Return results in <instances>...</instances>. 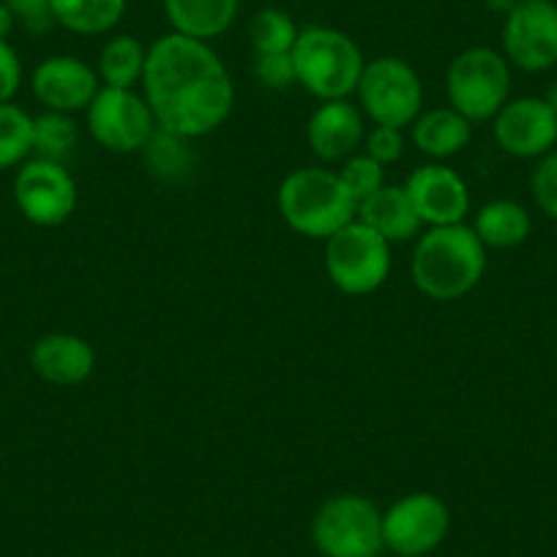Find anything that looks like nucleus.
I'll use <instances>...</instances> for the list:
<instances>
[{
    "instance_id": "f257e3e1",
    "label": "nucleus",
    "mask_w": 557,
    "mask_h": 557,
    "mask_svg": "<svg viewBox=\"0 0 557 557\" xmlns=\"http://www.w3.org/2000/svg\"><path fill=\"white\" fill-rule=\"evenodd\" d=\"M139 88L157 126L186 139L213 134L235 107V85L219 52L208 41L173 30L148 47Z\"/></svg>"
},
{
    "instance_id": "f03ea898",
    "label": "nucleus",
    "mask_w": 557,
    "mask_h": 557,
    "mask_svg": "<svg viewBox=\"0 0 557 557\" xmlns=\"http://www.w3.org/2000/svg\"><path fill=\"white\" fill-rule=\"evenodd\" d=\"M484 271L486 246L470 224L426 227L416 238L410 260L412 285L432 301H459L479 287Z\"/></svg>"
},
{
    "instance_id": "7ed1b4c3",
    "label": "nucleus",
    "mask_w": 557,
    "mask_h": 557,
    "mask_svg": "<svg viewBox=\"0 0 557 557\" xmlns=\"http://www.w3.org/2000/svg\"><path fill=\"white\" fill-rule=\"evenodd\" d=\"M278 216L293 233L312 240H329L356 219V200L336 170L301 168L285 175L276 191Z\"/></svg>"
},
{
    "instance_id": "20e7f679",
    "label": "nucleus",
    "mask_w": 557,
    "mask_h": 557,
    "mask_svg": "<svg viewBox=\"0 0 557 557\" xmlns=\"http://www.w3.org/2000/svg\"><path fill=\"white\" fill-rule=\"evenodd\" d=\"M293 63L298 85L309 96L318 101H336L356 96L367 58L345 30L331 25H307L293 47Z\"/></svg>"
},
{
    "instance_id": "39448f33",
    "label": "nucleus",
    "mask_w": 557,
    "mask_h": 557,
    "mask_svg": "<svg viewBox=\"0 0 557 557\" xmlns=\"http://www.w3.org/2000/svg\"><path fill=\"white\" fill-rule=\"evenodd\" d=\"M448 107L470 123L492 121L511 99V63L486 45L457 52L446 69Z\"/></svg>"
},
{
    "instance_id": "423d86ee",
    "label": "nucleus",
    "mask_w": 557,
    "mask_h": 557,
    "mask_svg": "<svg viewBox=\"0 0 557 557\" xmlns=\"http://www.w3.org/2000/svg\"><path fill=\"white\" fill-rule=\"evenodd\" d=\"M312 544L323 557H380L383 511L356 492L329 497L312 519Z\"/></svg>"
},
{
    "instance_id": "0eeeda50",
    "label": "nucleus",
    "mask_w": 557,
    "mask_h": 557,
    "mask_svg": "<svg viewBox=\"0 0 557 557\" xmlns=\"http://www.w3.org/2000/svg\"><path fill=\"white\" fill-rule=\"evenodd\" d=\"M358 107L374 126H412L424 112V83L416 69L396 55L367 61L356 88Z\"/></svg>"
},
{
    "instance_id": "6e6552de",
    "label": "nucleus",
    "mask_w": 557,
    "mask_h": 557,
    "mask_svg": "<svg viewBox=\"0 0 557 557\" xmlns=\"http://www.w3.org/2000/svg\"><path fill=\"white\" fill-rule=\"evenodd\" d=\"M325 273L345 296H369L391 273V244L372 227L352 219L325 240Z\"/></svg>"
},
{
    "instance_id": "1a4fd4ad",
    "label": "nucleus",
    "mask_w": 557,
    "mask_h": 557,
    "mask_svg": "<svg viewBox=\"0 0 557 557\" xmlns=\"http://www.w3.org/2000/svg\"><path fill=\"white\" fill-rule=\"evenodd\" d=\"M85 126L94 143L110 153H143L157 132V117L146 96L134 88H104L85 110Z\"/></svg>"
},
{
    "instance_id": "9d476101",
    "label": "nucleus",
    "mask_w": 557,
    "mask_h": 557,
    "mask_svg": "<svg viewBox=\"0 0 557 557\" xmlns=\"http://www.w3.org/2000/svg\"><path fill=\"white\" fill-rule=\"evenodd\" d=\"M451 530V508L432 492L401 495L383 511L385 549L405 557H426L446 541Z\"/></svg>"
},
{
    "instance_id": "9b49d317",
    "label": "nucleus",
    "mask_w": 557,
    "mask_h": 557,
    "mask_svg": "<svg viewBox=\"0 0 557 557\" xmlns=\"http://www.w3.org/2000/svg\"><path fill=\"white\" fill-rule=\"evenodd\" d=\"M14 202L36 227H61L77 211L79 191L63 162L30 157L14 178Z\"/></svg>"
},
{
    "instance_id": "f8f14e48",
    "label": "nucleus",
    "mask_w": 557,
    "mask_h": 557,
    "mask_svg": "<svg viewBox=\"0 0 557 557\" xmlns=\"http://www.w3.org/2000/svg\"><path fill=\"white\" fill-rule=\"evenodd\" d=\"M503 55L528 74L557 66V3L555 0H519L503 17Z\"/></svg>"
},
{
    "instance_id": "ddd939ff",
    "label": "nucleus",
    "mask_w": 557,
    "mask_h": 557,
    "mask_svg": "<svg viewBox=\"0 0 557 557\" xmlns=\"http://www.w3.org/2000/svg\"><path fill=\"white\" fill-rule=\"evenodd\" d=\"M492 134L503 153L539 162L557 148V115L544 96H519L492 117Z\"/></svg>"
},
{
    "instance_id": "4468645a",
    "label": "nucleus",
    "mask_w": 557,
    "mask_h": 557,
    "mask_svg": "<svg viewBox=\"0 0 557 557\" xmlns=\"http://www.w3.org/2000/svg\"><path fill=\"white\" fill-rule=\"evenodd\" d=\"M405 191L424 227L465 224L470 213V189L462 175L443 162L421 164L405 181Z\"/></svg>"
},
{
    "instance_id": "2eb2a0df",
    "label": "nucleus",
    "mask_w": 557,
    "mask_h": 557,
    "mask_svg": "<svg viewBox=\"0 0 557 557\" xmlns=\"http://www.w3.org/2000/svg\"><path fill=\"white\" fill-rule=\"evenodd\" d=\"M30 90L45 110L74 115L88 110L101 90V79L96 66H88L83 58L50 55L30 74Z\"/></svg>"
},
{
    "instance_id": "dca6fc26",
    "label": "nucleus",
    "mask_w": 557,
    "mask_h": 557,
    "mask_svg": "<svg viewBox=\"0 0 557 557\" xmlns=\"http://www.w3.org/2000/svg\"><path fill=\"white\" fill-rule=\"evenodd\" d=\"M367 139V117L361 107L350 99L320 101L309 115L307 143L323 164H342L363 148Z\"/></svg>"
},
{
    "instance_id": "f3484780",
    "label": "nucleus",
    "mask_w": 557,
    "mask_h": 557,
    "mask_svg": "<svg viewBox=\"0 0 557 557\" xmlns=\"http://www.w3.org/2000/svg\"><path fill=\"white\" fill-rule=\"evenodd\" d=\"M30 369L36 377L58 388H74L90 380L96 369V350L85 336L55 331L45 334L30 347Z\"/></svg>"
},
{
    "instance_id": "a211bd4d",
    "label": "nucleus",
    "mask_w": 557,
    "mask_h": 557,
    "mask_svg": "<svg viewBox=\"0 0 557 557\" xmlns=\"http://www.w3.org/2000/svg\"><path fill=\"white\" fill-rule=\"evenodd\" d=\"M356 219L367 224V227H372L388 244H405V240L418 238L421 230H424L410 197H407L405 186L394 184H385L383 189L367 197L358 206Z\"/></svg>"
},
{
    "instance_id": "6ab92c4d",
    "label": "nucleus",
    "mask_w": 557,
    "mask_h": 557,
    "mask_svg": "<svg viewBox=\"0 0 557 557\" xmlns=\"http://www.w3.org/2000/svg\"><path fill=\"white\" fill-rule=\"evenodd\" d=\"M412 146L432 162L459 157L473 139V123L454 107H432L412 121Z\"/></svg>"
},
{
    "instance_id": "aec40b11",
    "label": "nucleus",
    "mask_w": 557,
    "mask_h": 557,
    "mask_svg": "<svg viewBox=\"0 0 557 557\" xmlns=\"http://www.w3.org/2000/svg\"><path fill=\"white\" fill-rule=\"evenodd\" d=\"M173 34L211 45L227 34L238 17V0H162Z\"/></svg>"
},
{
    "instance_id": "412c9836",
    "label": "nucleus",
    "mask_w": 557,
    "mask_h": 557,
    "mask_svg": "<svg viewBox=\"0 0 557 557\" xmlns=\"http://www.w3.org/2000/svg\"><path fill=\"white\" fill-rule=\"evenodd\" d=\"M486 249H517L530 238L533 219L530 211L517 200H490L475 211V222L470 224Z\"/></svg>"
},
{
    "instance_id": "4be33fe9",
    "label": "nucleus",
    "mask_w": 557,
    "mask_h": 557,
    "mask_svg": "<svg viewBox=\"0 0 557 557\" xmlns=\"http://www.w3.org/2000/svg\"><path fill=\"white\" fill-rule=\"evenodd\" d=\"M128 0H52L55 25L74 36H104L126 17Z\"/></svg>"
},
{
    "instance_id": "5701e85b",
    "label": "nucleus",
    "mask_w": 557,
    "mask_h": 557,
    "mask_svg": "<svg viewBox=\"0 0 557 557\" xmlns=\"http://www.w3.org/2000/svg\"><path fill=\"white\" fill-rule=\"evenodd\" d=\"M148 47L132 34H117L101 47L96 74L104 88H137L143 83Z\"/></svg>"
},
{
    "instance_id": "b1692460",
    "label": "nucleus",
    "mask_w": 557,
    "mask_h": 557,
    "mask_svg": "<svg viewBox=\"0 0 557 557\" xmlns=\"http://www.w3.org/2000/svg\"><path fill=\"white\" fill-rule=\"evenodd\" d=\"M189 143H195V139H186L181 134L157 128L153 137L148 139V146L143 148L148 170L162 181L186 178L191 173V168H195V151H191Z\"/></svg>"
},
{
    "instance_id": "393cba45",
    "label": "nucleus",
    "mask_w": 557,
    "mask_h": 557,
    "mask_svg": "<svg viewBox=\"0 0 557 557\" xmlns=\"http://www.w3.org/2000/svg\"><path fill=\"white\" fill-rule=\"evenodd\" d=\"M34 157V115L17 104H0V173Z\"/></svg>"
},
{
    "instance_id": "a878e982",
    "label": "nucleus",
    "mask_w": 557,
    "mask_h": 557,
    "mask_svg": "<svg viewBox=\"0 0 557 557\" xmlns=\"http://www.w3.org/2000/svg\"><path fill=\"white\" fill-rule=\"evenodd\" d=\"M79 126L74 115L45 110L34 117V157L63 162L77 148Z\"/></svg>"
},
{
    "instance_id": "bb28decb",
    "label": "nucleus",
    "mask_w": 557,
    "mask_h": 557,
    "mask_svg": "<svg viewBox=\"0 0 557 557\" xmlns=\"http://www.w3.org/2000/svg\"><path fill=\"white\" fill-rule=\"evenodd\" d=\"M298 34H301V28H298L296 20L276 7L260 9L249 23V45L255 55L293 52Z\"/></svg>"
},
{
    "instance_id": "cd10ccee",
    "label": "nucleus",
    "mask_w": 557,
    "mask_h": 557,
    "mask_svg": "<svg viewBox=\"0 0 557 557\" xmlns=\"http://www.w3.org/2000/svg\"><path fill=\"white\" fill-rule=\"evenodd\" d=\"M336 173H339L342 184H345V189L350 191L356 206H361L367 197H372L374 191H380L385 186V168L380 162H374L372 157H367L363 151L352 153L350 159H345Z\"/></svg>"
},
{
    "instance_id": "c85d7f7f",
    "label": "nucleus",
    "mask_w": 557,
    "mask_h": 557,
    "mask_svg": "<svg viewBox=\"0 0 557 557\" xmlns=\"http://www.w3.org/2000/svg\"><path fill=\"white\" fill-rule=\"evenodd\" d=\"M530 191L541 213L557 222V148L535 162L530 173Z\"/></svg>"
},
{
    "instance_id": "c756f323",
    "label": "nucleus",
    "mask_w": 557,
    "mask_h": 557,
    "mask_svg": "<svg viewBox=\"0 0 557 557\" xmlns=\"http://www.w3.org/2000/svg\"><path fill=\"white\" fill-rule=\"evenodd\" d=\"M255 77L268 90H287L298 85L293 52H271V55H255Z\"/></svg>"
},
{
    "instance_id": "7c9ffc66",
    "label": "nucleus",
    "mask_w": 557,
    "mask_h": 557,
    "mask_svg": "<svg viewBox=\"0 0 557 557\" xmlns=\"http://www.w3.org/2000/svg\"><path fill=\"white\" fill-rule=\"evenodd\" d=\"M363 153L383 164V168L396 164L405 157V128L372 126L367 132V139H363Z\"/></svg>"
},
{
    "instance_id": "2f4dec72",
    "label": "nucleus",
    "mask_w": 557,
    "mask_h": 557,
    "mask_svg": "<svg viewBox=\"0 0 557 557\" xmlns=\"http://www.w3.org/2000/svg\"><path fill=\"white\" fill-rule=\"evenodd\" d=\"M12 14L17 17V25H23L28 34H47L55 28L52 17V0H3Z\"/></svg>"
},
{
    "instance_id": "473e14b6",
    "label": "nucleus",
    "mask_w": 557,
    "mask_h": 557,
    "mask_svg": "<svg viewBox=\"0 0 557 557\" xmlns=\"http://www.w3.org/2000/svg\"><path fill=\"white\" fill-rule=\"evenodd\" d=\"M23 88V61L9 39H0V104H9Z\"/></svg>"
},
{
    "instance_id": "72a5a7b5",
    "label": "nucleus",
    "mask_w": 557,
    "mask_h": 557,
    "mask_svg": "<svg viewBox=\"0 0 557 557\" xmlns=\"http://www.w3.org/2000/svg\"><path fill=\"white\" fill-rule=\"evenodd\" d=\"M14 28H17V17H14L12 9L0 0V39H9Z\"/></svg>"
},
{
    "instance_id": "f704fd0d",
    "label": "nucleus",
    "mask_w": 557,
    "mask_h": 557,
    "mask_svg": "<svg viewBox=\"0 0 557 557\" xmlns=\"http://www.w3.org/2000/svg\"><path fill=\"white\" fill-rule=\"evenodd\" d=\"M519 0H484V7L490 9V12H495V14H503V17H506L508 12H511L513 7H517Z\"/></svg>"
},
{
    "instance_id": "c9c22d12",
    "label": "nucleus",
    "mask_w": 557,
    "mask_h": 557,
    "mask_svg": "<svg viewBox=\"0 0 557 557\" xmlns=\"http://www.w3.org/2000/svg\"><path fill=\"white\" fill-rule=\"evenodd\" d=\"M544 101H546V104L552 107V112H555V115H557V79H555V83L549 85V88H546Z\"/></svg>"
},
{
    "instance_id": "e433bc0d",
    "label": "nucleus",
    "mask_w": 557,
    "mask_h": 557,
    "mask_svg": "<svg viewBox=\"0 0 557 557\" xmlns=\"http://www.w3.org/2000/svg\"><path fill=\"white\" fill-rule=\"evenodd\" d=\"M394 557H405V555H394Z\"/></svg>"
}]
</instances>
